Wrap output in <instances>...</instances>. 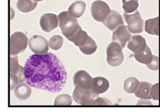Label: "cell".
Segmentation results:
<instances>
[{"mask_svg":"<svg viewBox=\"0 0 160 112\" xmlns=\"http://www.w3.org/2000/svg\"><path fill=\"white\" fill-rule=\"evenodd\" d=\"M92 105H112V103L106 98L98 97L94 100Z\"/></svg>","mask_w":160,"mask_h":112,"instance_id":"obj_30","label":"cell"},{"mask_svg":"<svg viewBox=\"0 0 160 112\" xmlns=\"http://www.w3.org/2000/svg\"><path fill=\"white\" fill-rule=\"evenodd\" d=\"M135 59L141 63L148 65L151 62L153 59V55L150 48L148 46L145 48L144 51L137 54H134Z\"/></svg>","mask_w":160,"mask_h":112,"instance_id":"obj_20","label":"cell"},{"mask_svg":"<svg viewBox=\"0 0 160 112\" xmlns=\"http://www.w3.org/2000/svg\"><path fill=\"white\" fill-rule=\"evenodd\" d=\"M81 51L86 55H91L94 54L97 49V45L95 43L94 40L89 36L88 41L85 44L82 46L79 47Z\"/></svg>","mask_w":160,"mask_h":112,"instance_id":"obj_24","label":"cell"},{"mask_svg":"<svg viewBox=\"0 0 160 112\" xmlns=\"http://www.w3.org/2000/svg\"><path fill=\"white\" fill-rule=\"evenodd\" d=\"M10 90L12 91L21 83L25 81L24 68L21 66L17 55L10 57Z\"/></svg>","mask_w":160,"mask_h":112,"instance_id":"obj_3","label":"cell"},{"mask_svg":"<svg viewBox=\"0 0 160 112\" xmlns=\"http://www.w3.org/2000/svg\"><path fill=\"white\" fill-rule=\"evenodd\" d=\"M59 24L58 16L54 14L47 13L41 16L40 25L42 31L50 32L55 29Z\"/></svg>","mask_w":160,"mask_h":112,"instance_id":"obj_11","label":"cell"},{"mask_svg":"<svg viewBox=\"0 0 160 112\" xmlns=\"http://www.w3.org/2000/svg\"><path fill=\"white\" fill-rule=\"evenodd\" d=\"M150 99H141L137 103L138 106H152V103L149 100Z\"/></svg>","mask_w":160,"mask_h":112,"instance_id":"obj_31","label":"cell"},{"mask_svg":"<svg viewBox=\"0 0 160 112\" xmlns=\"http://www.w3.org/2000/svg\"><path fill=\"white\" fill-rule=\"evenodd\" d=\"M152 84L147 82H140L139 86L134 93L135 96L140 99H151V90Z\"/></svg>","mask_w":160,"mask_h":112,"instance_id":"obj_19","label":"cell"},{"mask_svg":"<svg viewBox=\"0 0 160 112\" xmlns=\"http://www.w3.org/2000/svg\"><path fill=\"white\" fill-rule=\"evenodd\" d=\"M86 9V4L82 1H77L68 8V12L73 18H80L84 14Z\"/></svg>","mask_w":160,"mask_h":112,"instance_id":"obj_17","label":"cell"},{"mask_svg":"<svg viewBox=\"0 0 160 112\" xmlns=\"http://www.w3.org/2000/svg\"><path fill=\"white\" fill-rule=\"evenodd\" d=\"M93 78L87 72L80 70L75 72L73 77V83L75 87L80 86L85 89H91Z\"/></svg>","mask_w":160,"mask_h":112,"instance_id":"obj_12","label":"cell"},{"mask_svg":"<svg viewBox=\"0 0 160 112\" xmlns=\"http://www.w3.org/2000/svg\"><path fill=\"white\" fill-rule=\"evenodd\" d=\"M61 32L68 40L75 35L80 26L77 18L70 16L68 11L61 12L58 16Z\"/></svg>","mask_w":160,"mask_h":112,"instance_id":"obj_2","label":"cell"},{"mask_svg":"<svg viewBox=\"0 0 160 112\" xmlns=\"http://www.w3.org/2000/svg\"><path fill=\"white\" fill-rule=\"evenodd\" d=\"M32 93L31 86L28 83L22 82L17 85L14 89L15 97L21 100H25L30 97Z\"/></svg>","mask_w":160,"mask_h":112,"instance_id":"obj_16","label":"cell"},{"mask_svg":"<svg viewBox=\"0 0 160 112\" xmlns=\"http://www.w3.org/2000/svg\"><path fill=\"white\" fill-rule=\"evenodd\" d=\"M124 17L129 31L132 34H140L144 29V21L142 19L139 11H136L131 14L124 12Z\"/></svg>","mask_w":160,"mask_h":112,"instance_id":"obj_7","label":"cell"},{"mask_svg":"<svg viewBox=\"0 0 160 112\" xmlns=\"http://www.w3.org/2000/svg\"><path fill=\"white\" fill-rule=\"evenodd\" d=\"M64 40L61 36L57 35L52 36L48 41V45L51 49L57 51L59 50L62 46Z\"/></svg>","mask_w":160,"mask_h":112,"instance_id":"obj_26","label":"cell"},{"mask_svg":"<svg viewBox=\"0 0 160 112\" xmlns=\"http://www.w3.org/2000/svg\"><path fill=\"white\" fill-rule=\"evenodd\" d=\"M36 1H37V2H38V1H43V0H35Z\"/></svg>","mask_w":160,"mask_h":112,"instance_id":"obj_32","label":"cell"},{"mask_svg":"<svg viewBox=\"0 0 160 112\" xmlns=\"http://www.w3.org/2000/svg\"><path fill=\"white\" fill-rule=\"evenodd\" d=\"M139 6L138 0H122V8L124 12L131 14L137 10Z\"/></svg>","mask_w":160,"mask_h":112,"instance_id":"obj_25","label":"cell"},{"mask_svg":"<svg viewBox=\"0 0 160 112\" xmlns=\"http://www.w3.org/2000/svg\"><path fill=\"white\" fill-rule=\"evenodd\" d=\"M37 4L38 2L35 0H18L17 8L21 12L27 13L35 10Z\"/></svg>","mask_w":160,"mask_h":112,"instance_id":"obj_21","label":"cell"},{"mask_svg":"<svg viewBox=\"0 0 160 112\" xmlns=\"http://www.w3.org/2000/svg\"><path fill=\"white\" fill-rule=\"evenodd\" d=\"M30 49L35 54L44 55L48 53L49 49L48 42L42 36H33L28 40Z\"/></svg>","mask_w":160,"mask_h":112,"instance_id":"obj_9","label":"cell"},{"mask_svg":"<svg viewBox=\"0 0 160 112\" xmlns=\"http://www.w3.org/2000/svg\"><path fill=\"white\" fill-rule=\"evenodd\" d=\"M110 87L108 81L103 77H97L93 79L91 90L96 95H98L106 92Z\"/></svg>","mask_w":160,"mask_h":112,"instance_id":"obj_15","label":"cell"},{"mask_svg":"<svg viewBox=\"0 0 160 112\" xmlns=\"http://www.w3.org/2000/svg\"><path fill=\"white\" fill-rule=\"evenodd\" d=\"M120 44L112 42L108 45L106 49L107 61L110 66H120L124 61V54Z\"/></svg>","mask_w":160,"mask_h":112,"instance_id":"obj_4","label":"cell"},{"mask_svg":"<svg viewBox=\"0 0 160 112\" xmlns=\"http://www.w3.org/2000/svg\"><path fill=\"white\" fill-rule=\"evenodd\" d=\"M28 45V38L24 33L17 31L10 38V55H17L25 51Z\"/></svg>","mask_w":160,"mask_h":112,"instance_id":"obj_5","label":"cell"},{"mask_svg":"<svg viewBox=\"0 0 160 112\" xmlns=\"http://www.w3.org/2000/svg\"><path fill=\"white\" fill-rule=\"evenodd\" d=\"M98 97L91 89L76 86L72 93V99L77 103L82 106L92 105L95 99Z\"/></svg>","mask_w":160,"mask_h":112,"instance_id":"obj_6","label":"cell"},{"mask_svg":"<svg viewBox=\"0 0 160 112\" xmlns=\"http://www.w3.org/2000/svg\"><path fill=\"white\" fill-rule=\"evenodd\" d=\"M145 38L140 35H132L127 44V48L134 54L139 53L144 51L147 47Z\"/></svg>","mask_w":160,"mask_h":112,"instance_id":"obj_14","label":"cell"},{"mask_svg":"<svg viewBox=\"0 0 160 112\" xmlns=\"http://www.w3.org/2000/svg\"><path fill=\"white\" fill-rule=\"evenodd\" d=\"M145 31L150 35H160V19L157 16L154 18L148 19L145 22Z\"/></svg>","mask_w":160,"mask_h":112,"instance_id":"obj_18","label":"cell"},{"mask_svg":"<svg viewBox=\"0 0 160 112\" xmlns=\"http://www.w3.org/2000/svg\"><path fill=\"white\" fill-rule=\"evenodd\" d=\"M131 36V32L129 31L127 26H122L114 31L112 41L119 44L122 49H124Z\"/></svg>","mask_w":160,"mask_h":112,"instance_id":"obj_10","label":"cell"},{"mask_svg":"<svg viewBox=\"0 0 160 112\" xmlns=\"http://www.w3.org/2000/svg\"><path fill=\"white\" fill-rule=\"evenodd\" d=\"M72 99L69 95L63 94L57 97L54 101V105L57 106H70L72 104Z\"/></svg>","mask_w":160,"mask_h":112,"instance_id":"obj_27","label":"cell"},{"mask_svg":"<svg viewBox=\"0 0 160 112\" xmlns=\"http://www.w3.org/2000/svg\"><path fill=\"white\" fill-rule=\"evenodd\" d=\"M88 38L89 36L88 35L87 33L85 31H83L80 27L78 31L71 38H70L69 41L74 42L76 46L80 47L85 44L87 41H88Z\"/></svg>","mask_w":160,"mask_h":112,"instance_id":"obj_22","label":"cell"},{"mask_svg":"<svg viewBox=\"0 0 160 112\" xmlns=\"http://www.w3.org/2000/svg\"></svg>","mask_w":160,"mask_h":112,"instance_id":"obj_33","label":"cell"},{"mask_svg":"<svg viewBox=\"0 0 160 112\" xmlns=\"http://www.w3.org/2000/svg\"><path fill=\"white\" fill-rule=\"evenodd\" d=\"M111 11L109 5L102 1L97 0L91 5V16L98 22H103L109 16Z\"/></svg>","mask_w":160,"mask_h":112,"instance_id":"obj_8","label":"cell"},{"mask_svg":"<svg viewBox=\"0 0 160 112\" xmlns=\"http://www.w3.org/2000/svg\"><path fill=\"white\" fill-rule=\"evenodd\" d=\"M110 31H114L121 26H124L122 16L116 11L112 10L109 16L103 22Z\"/></svg>","mask_w":160,"mask_h":112,"instance_id":"obj_13","label":"cell"},{"mask_svg":"<svg viewBox=\"0 0 160 112\" xmlns=\"http://www.w3.org/2000/svg\"><path fill=\"white\" fill-rule=\"evenodd\" d=\"M151 99L154 100H160V84L157 83L155 85H152L151 90Z\"/></svg>","mask_w":160,"mask_h":112,"instance_id":"obj_28","label":"cell"},{"mask_svg":"<svg viewBox=\"0 0 160 112\" xmlns=\"http://www.w3.org/2000/svg\"><path fill=\"white\" fill-rule=\"evenodd\" d=\"M25 82L31 86L52 93L64 87L67 74L59 59L52 53L32 55L25 62Z\"/></svg>","mask_w":160,"mask_h":112,"instance_id":"obj_1","label":"cell"},{"mask_svg":"<svg viewBox=\"0 0 160 112\" xmlns=\"http://www.w3.org/2000/svg\"><path fill=\"white\" fill-rule=\"evenodd\" d=\"M140 82L135 77L127 78L124 83V89L128 93H134L139 86Z\"/></svg>","mask_w":160,"mask_h":112,"instance_id":"obj_23","label":"cell"},{"mask_svg":"<svg viewBox=\"0 0 160 112\" xmlns=\"http://www.w3.org/2000/svg\"><path fill=\"white\" fill-rule=\"evenodd\" d=\"M147 67L152 71H157L159 69V58L158 56H153L152 61L149 64L147 65Z\"/></svg>","mask_w":160,"mask_h":112,"instance_id":"obj_29","label":"cell"}]
</instances>
